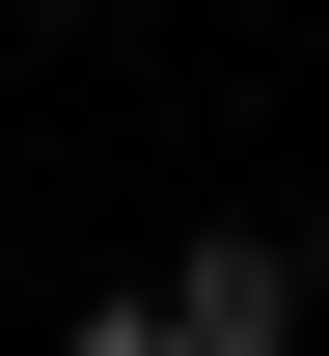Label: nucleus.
<instances>
[{"instance_id": "obj_2", "label": "nucleus", "mask_w": 329, "mask_h": 356, "mask_svg": "<svg viewBox=\"0 0 329 356\" xmlns=\"http://www.w3.org/2000/svg\"><path fill=\"white\" fill-rule=\"evenodd\" d=\"M55 356H192V329H165V302H83V329H55Z\"/></svg>"}, {"instance_id": "obj_1", "label": "nucleus", "mask_w": 329, "mask_h": 356, "mask_svg": "<svg viewBox=\"0 0 329 356\" xmlns=\"http://www.w3.org/2000/svg\"><path fill=\"white\" fill-rule=\"evenodd\" d=\"M165 329H192V356H275V329H302V247H275V220H192V247H165Z\"/></svg>"}]
</instances>
